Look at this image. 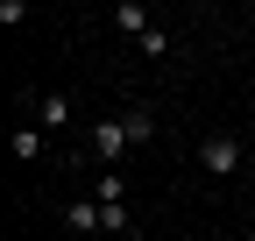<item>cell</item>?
Here are the masks:
<instances>
[{"label":"cell","instance_id":"6da1fadb","mask_svg":"<svg viewBox=\"0 0 255 241\" xmlns=\"http://www.w3.org/2000/svg\"><path fill=\"white\" fill-rule=\"evenodd\" d=\"M199 163H206L213 177H234V170H241V135H206V142H199Z\"/></svg>","mask_w":255,"mask_h":241},{"label":"cell","instance_id":"7a4b0ae2","mask_svg":"<svg viewBox=\"0 0 255 241\" xmlns=\"http://www.w3.org/2000/svg\"><path fill=\"white\" fill-rule=\"evenodd\" d=\"M128 149H135V142H128V128H121V120H92V156H100L107 170L128 156Z\"/></svg>","mask_w":255,"mask_h":241},{"label":"cell","instance_id":"3957f363","mask_svg":"<svg viewBox=\"0 0 255 241\" xmlns=\"http://www.w3.org/2000/svg\"><path fill=\"white\" fill-rule=\"evenodd\" d=\"M71 234H92V227H107V213H100V199H71Z\"/></svg>","mask_w":255,"mask_h":241},{"label":"cell","instance_id":"277c9868","mask_svg":"<svg viewBox=\"0 0 255 241\" xmlns=\"http://www.w3.org/2000/svg\"><path fill=\"white\" fill-rule=\"evenodd\" d=\"M36 120H43V128H71V100H64V93H43L36 100Z\"/></svg>","mask_w":255,"mask_h":241},{"label":"cell","instance_id":"5b68a950","mask_svg":"<svg viewBox=\"0 0 255 241\" xmlns=\"http://www.w3.org/2000/svg\"><path fill=\"white\" fill-rule=\"evenodd\" d=\"M121 128H128V142H149V135H156V120H149V107H128V114H121Z\"/></svg>","mask_w":255,"mask_h":241},{"label":"cell","instance_id":"8992f818","mask_svg":"<svg viewBox=\"0 0 255 241\" xmlns=\"http://www.w3.org/2000/svg\"><path fill=\"white\" fill-rule=\"evenodd\" d=\"M114 21H121V28H128V36H149V28H156V21H149V7H135V0H128V7H121V14H114Z\"/></svg>","mask_w":255,"mask_h":241},{"label":"cell","instance_id":"52a82bcc","mask_svg":"<svg viewBox=\"0 0 255 241\" xmlns=\"http://www.w3.org/2000/svg\"><path fill=\"white\" fill-rule=\"evenodd\" d=\"M14 156L36 163V156H43V128H14Z\"/></svg>","mask_w":255,"mask_h":241},{"label":"cell","instance_id":"ba28073f","mask_svg":"<svg viewBox=\"0 0 255 241\" xmlns=\"http://www.w3.org/2000/svg\"><path fill=\"white\" fill-rule=\"evenodd\" d=\"M92 199H100V206H121V199H128V185H121L114 170H100V185H92Z\"/></svg>","mask_w":255,"mask_h":241}]
</instances>
